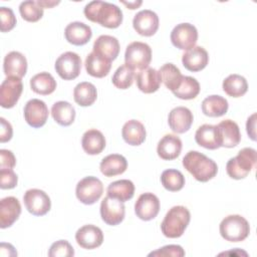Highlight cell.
<instances>
[{"mask_svg": "<svg viewBox=\"0 0 257 257\" xmlns=\"http://www.w3.org/2000/svg\"><path fill=\"white\" fill-rule=\"evenodd\" d=\"M83 13L89 21L110 29L117 28L122 22V11L120 8L105 1L94 0L87 3Z\"/></svg>", "mask_w": 257, "mask_h": 257, "instance_id": "1", "label": "cell"}, {"mask_svg": "<svg viewBox=\"0 0 257 257\" xmlns=\"http://www.w3.org/2000/svg\"><path fill=\"white\" fill-rule=\"evenodd\" d=\"M184 168L199 182L206 183L218 173L217 164L197 151L188 152L183 158Z\"/></svg>", "mask_w": 257, "mask_h": 257, "instance_id": "2", "label": "cell"}, {"mask_svg": "<svg viewBox=\"0 0 257 257\" xmlns=\"http://www.w3.org/2000/svg\"><path fill=\"white\" fill-rule=\"evenodd\" d=\"M191 220L190 211L184 206H174L166 214L162 224V233L168 238H179L187 229Z\"/></svg>", "mask_w": 257, "mask_h": 257, "instance_id": "3", "label": "cell"}, {"mask_svg": "<svg viewBox=\"0 0 257 257\" xmlns=\"http://www.w3.org/2000/svg\"><path fill=\"white\" fill-rule=\"evenodd\" d=\"M257 162V152L252 148H244L238 152V155L231 158L226 164V171L230 178L241 180L255 167Z\"/></svg>", "mask_w": 257, "mask_h": 257, "instance_id": "4", "label": "cell"}, {"mask_svg": "<svg viewBox=\"0 0 257 257\" xmlns=\"http://www.w3.org/2000/svg\"><path fill=\"white\" fill-rule=\"evenodd\" d=\"M219 231L225 240L240 242L249 236L250 225L241 215H229L221 221Z\"/></svg>", "mask_w": 257, "mask_h": 257, "instance_id": "5", "label": "cell"}, {"mask_svg": "<svg viewBox=\"0 0 257 257\" xmlns=\"http://www.w3.org/2000/svg\"><path fill=\"white\" fill-rule=\"evenodd\" d=\"M124 60L125 64L134 70L146 69L152 60V49L145 42L134 41L126 46Z\"/></svg>", "mask_w": 257, "mask_h": 257, "instance_id": "6", "label": "cell"}, {"mask_svg": "<svg viewBox=\"0 0 257 257\" xmlns=\"http://www.w3.org/2000/svg\"><path fill=\"white\" fill-rule=\"evenodd\" d=\"M103 193L101 181L92 176L81 179L75 188L76 198L85 205H92L97 202Z\"/></svg>", "mask_w": 257, "mask_h": 257, "instance_id": "7", "label": "cell"}, {"mask_svg": "<svg viewBox=\"0 0 257 257\" xmlns=\"http://www.w3.org/2000/svg\"><path fill=\"white\" fill-rule=\"evenodd\" d=\"M57 74L64 80H72L76 78L81 70V58L72 51L62 53L54 64Z\"/></svg>", "mask_w": 257, "mask_h": 257, "instance_id": "8", "label": "cell"}, {"mask_svg": "<svg viewBox=\"0 0 257 257\" xmlns=\"http://www.w3.org/2000/svg\"><path fill=\"white\" fill-rule=\"evenodd\" d=\"M27 211L34 216H44L51 208L49 196L40 189H29L23 196Z\"/></svg>", "mask_w": 257, "mask_h": 257, "instance_id": "9", "label": "cell"}, {"mask_svg": "<svg viewBox=\"0 0 257 257\" xmlns=\"http://www.w3.org/2000/svg\"><path fill=\"white\" fill-rule=\"evenodd\" d=\"M198 40V30L191 23H180L171 32L173 45L181 50L193 48Z\"/></svg>", "mask_w": 257, "mask_h": 257, "instance_id": "10", "label": "cell"}, {"mask_svg": "<svg viewBox=\"0 0 257 257\" xmlns=\"http://www.w3.org/2000/svg\"><path fill=\"white\" fill-rule=\"evenodd\" d=\"M23 90L21 78L7 76L0 86V105L4 108L13 107L19 100Z\"/></svg>", "mask_w": 257, "mask_h": 257, "instance_id": "11", "label": "cell"}, {"mask_svg": "<svg viewBox=\"0 0 257 257\" xmlns=\"http://www.w3.org/2000/svg\"><path fill=\"white\" fill-rule=\"evenodd\" d=\"M23 113L26 122L30 126L38 128L46 123L49 111L47 105L43 100L38 98H32L26 102Z\"/></svg>", "mask_w": 257, "mask_h": 257, "instance_id": "12", "label": "cell"}, {"mask_svg": "<svg viewBox=\"0 0 257 257\" xmlns=\"http://www.w3.org/2000/svg\"><path fill=\"white\" fill-rule=\"evenodd\" d=\"M125 207L123 202L106 196L100 204V217L104 223L110 226L118 225L124 219Z\"/></svg>", "mask_w": 257, "mask_h": 257, "instance_id": "13", "label": "cell"}, {"mask_svg": "<svg viewBox=\"0 0 257 257\" xmlns=\"http://www.w3.org/2000/svg\"><path fill=\"white\" fill-rule=\"evenodd\" d=\"M160 211V200L153 193H144L140 195L135 204V213L137 217L144 221H150L157 217Z\"/></svg>", "mask_w": 257, "mask_h": 257, "instance_id": "14", "label": "cell"}, {"mask_svg": "<svg viewBox=\"0 0 257 257\" xmlns=\"http://www.w3.org/2000/svg\"><path fill=\"white\" fill-rule=\"evenodd\" d=\"M133 26L140 35L153 36L159 28V16L152 10H141L135 15Z\"/></svg>", "mask_w": 257, "mask_h": 257, "instance_id": "15", "label": "cell"}, {"mask_svg": "<svg viewBox=\"0 0 257 257\" xmlns=\"http://www.w3.org/2000/svg\"><path fill=\"white\" fill-rule=\"evenodd\" d=\"M77 244L83 249H94L103 242V234L97 226L88 224L80 227L75 233Z\"/></svg>", "mask_w": 257, "mask_h": 257, "instance_id": "16", "label": "cell"}, {"mask_svg": "<svg viewBox=\"0 0 257 257\" xmlns=\"http://www.w3.org/2000/svg\"><path fill=\"white\" fill-rule=\"evenodd\" d=\"M193 120L194 116L192 111L185 106H177L173 108L168 117L169 126L176 134H184L188 132Z\"/></svg>", "mask_w": 257, "mask_h": 257, "instance_id": "17", "label": "cell"}, {"mask_svg": "<svg viewBox=\"0 0 257 257\" xmlns=\"http://www.w3.org/2000/svg\"><path fill=\"white\" fill-rule=\"evenodd\" d=\"M21 214V205L17 198L9 196L0 201V227L8 228L14 224Z\"/></svg>", "mask_w": 257, "mask_h": 257, "instance_id": "18", "label": "cell"}, {"mask_svg": "<svg viewBox=\"0 0 257 257\" xmlns=\"http://www.w3.org/2000/svg\"><path fill=\"white\" fill-rule=\"evenodd\" d=\"M209 62V55L206 49L202 46H194L187 50L182 56L184 67L192 72H197L204 69Z\"/></svg>", "mask_w": 257, "mask_h": 257, "instance_id": "19", "label": "cell"}, {"mask_svg": "<svg viewBox=\"0 0 257 257\" xmlns=\"http://www.w3.org/2000/svg\"><path fill=\"white\" fill-rule=\"evenodd\" d=\"M64 36L69 43L76 46H81L90 40L92 31L91 28L83 22L74 21L65 27Z\"/></svg>", "mask_w": 257, "mask_h": 257, "instance_id": "20", "label": "cell"}, {"mask_svg": "<svg viewBox=\"0 0 257 257\" xmlns=\"http://www.w3.org/2000/svg\"><path fill=\"white\" fill-rule=\"evenodd\" d=\"M221 147L234 148L241 141V133L238 124L231 120L225 119L217 124Z\"/></svg>", "mask_w": 257, "mask_h": 257, "instance_id": "21", "label": "cell"}, {"mask_svg": "<svg viewBox=\"0 0 257 257\" xmlns=\"http://www.w3.org/2000/svg\"><path fill=\"white\" fill-rule=\"evenodd\" d=\"M182 151V141L175 135H165L158 143V156L165 161L177 159Z\"/></svg>", "mask_w": 257, "mask_h": 257, "instance_id": "22", "label": "cell"}, {"mask_svg": "<svg viewBox=\"0 0 257 257\" xmlns=\"http://www.w3.org/2000/svg\"><path fill=\"white\" fill-rule=\"evenodd\" d=\"M3 71L6 76H16L22 78L27 71L26 57L18 51L9 52L4 57Z\"/></svg>", "mask_w": 257, "mask_h": 257, "instance_id": "23", "label": "cell"}, {"mask_svg": "<svg viewBox=\"0 0 257 257\" xmlns=\"http://www.w3.org/2000/svg\"><path fill=\"white\" fill-rule=\"evenodd\" d=\"M138 88L145 93L156 92L161 85V76L158 70L152 67L140 70L136 74Z\"/></svg>", "mask_w": 257, "mask_h": 257, "instance_id": "24", "label": "cell"}, {"mask_svg": "<svg viewBox=\"0 0 257 257\" xmlns=\"http://www.w3.org/2000/svg\"><path fill=\"white\" fill-rule=\"evenodd\" d=\"M196 143L208 150H216L221 147L217 125L205 123L201 125L195 134Z\"/></svg>", "mask_w": 257, "mask_h": 257, "instance_id": "25", "label": "cell"}, {"mask_svg": "<svg viewBox=\"0 0 257 257\" xmlns=\"http://www.w3.org/2000/svg\"><path fill=\"white\" fill-rule=\"evenodd\" d=\"M93 52L106 58L109 61L114 60L119 53V42L111 35H100L93 43Z\"/></svg>", "mask_w": 257, "mask_h": 257, "instance_id": "26", "label": "cell"}, {"mask_svg": "<svg viewBox=\"0 0 257 257\" xmlns=\"http://www.w3.org/2000/svg\"><path fill=\"white\" fill-rule=\"evenodd\" d=\"M84 65L89 75L101 78L108 74L111 68V61L92 51L86 56Z\"/></svg>", "mask_w": 257, "mask_h": 257, "instance_id": "27", "label": "cell"}, {"mask_svg": "<svg viewBox=\"0 0 257 257\" xmlns=\"http://www.w3.org/2000/svg\"><path fill=\"white\" fill-rule=\"evenodd\" d=\"M121 136L126 144L131 146H140L145 142L147 133L145 125L141 121L131 119L123 124Z\"/></svg>", "mask_w": 257, "mask_h": 257, "instance_id": "28", "label": "cell"}, {"mask_svg": "<svg viewBox=\"0 0 257 257\" xmlns=\"http://www.w3.org/2000/svg\"><path fill=\"white\" fill-rule=\"evenodd\" d=\"M83 151L88 155H98L105 148V138L102 133L96 128L86 131L81 139Z\"/></svg>", "mask_w": 257, "mask_h": 257, "instance_id": "29", "label": "cell"}, {"mask_svg": "<svg viewBox=\"0 0 257 257\" xmlns=\"http://www.w3.org/2000/svg\"><path fill=\"white\" fill-rule=\"evenodd\" d=\"M127 168L126 159L118 154H111L103 158L100 162L99 169L105 177H114L121 175Z\"/></svg>", "mask_w": 257, "mask_h": 257, "instance_id": "30", "label": "cell"}, {"mask_svg": "<svg viewBox=\"0 0 257 257\" xmlns=\"http://www.w3.org/2000/svg\"><path fill=\"white\" fill-rule=\"evenodd\" d=\"M202 111L210 117H219L228 111V101L221 95H209L202 101Z\"/></svg>", "mask_w": 257, "mask_h": 257, "instance_id": "31", "label": "cell"}, {"mask_svg": "<svg viewBox=\"0 0 257 257\" xmlns=\"http://www.w3.org/2000/svg\"><path fill=\"white\" fill-rule=\"evenodd\" d=\"M53 119L62 126L70 125L75 119V109L68 101H56L51 107Z\"/></svg>", "mask_w": 257, "mask_h": 257, "instance_id": "32", "label": "cell"}, {"mask_svg": "<svg viewBox=\"0 0 257 257\" xmlns=\"http://www.w3.org/2000/svg\"><path fill=\"white\" fill-rule=\"evenodd\" d=\"M108 197L119 200L120 202H126L131 200L135 195V185L131 180H118L110 183L106 189Z\"/></svg>", "mask_w": 257, "mask_h": 257, "instance_id": "33", "label": "cell"}, {"mask_svg": "<svg viewBox=\"0 0 257 257\" xmlns=\"http://www.w3.org/2000/svg\"><path fill=\"white\" fill-rule=\"evenodd\" d=\"M73 98L78 105L89 106L97 98L96 87L88 81L79 82L73 89Z\"/></svg>", "mask_w": 257, "mask_h": 257, "instance_id": "34", "label": "cell"}, {"mask_svg": "<svg viewBox=\"0 0 257 257\" xmlns=\"http://www.w3.org/2000/svg\"><path fill=\"white\" fill-rule=\"evenodd\" d=\"M30 87L35 93L41 95H48L55 90L56 80L49 72L43 71L31 77Z\"/></svg>", "mask_w": 257, "mask_h": 257, "instance_id": "35", "label": "cell"}, {"mask_svg": "<svg viewBox=\"0 0 257 257\" xmlns=\"http://www.w3.org/2000/svg\"><path fill=\"white\" fill-rule=\"evenodd\" d=\"M223 90L229 96L240 97L248 90V83L244 76L239 74H230L223 80Z\"/></svg>", "mask_w": 257, "mask_h": 257, "instance_id": "36", "label": "cell"}, {"mask_svg": "<svg viewBox=\"0 0 257 257\" xmlns=\"http://www.w3.org/2000/svg\"><path fill=\"white\" fill-rule=\"evenodd\" d=\"M159 73H160L162 82H164L165 86L168 89H170L172 92L179 87L184 76L182 75L180 69L173 63L164 64L159 69Z\"/></svg>", "mask_w": 257, "mask_h": 257, "instance_id": "37", "label": "cell"}, {"mask_svg": "<svg viewBox=\"0 0 257 257\" xmlns=\"http://www.w3.org/2000/svg\"><path fill=\"white\" fill-rule=\"evenodd\" d=\"M200 83L192 76H183L179 87L173 91V94L181 99H193L200 92Z\"/></svg>", "mask_w": 257, "mask_h": 257, "instance_id": "38", "label": "cell"}, {"mask_svg": "<svg viewBox=\"0 0 257 257\" xmlns=\"http://www.w3.org/2000/svg\"><path fill=\"white\" fill-rule=\"evenodd\" d=\"M161 183L166 190L170 192H178L185 186V177L178 170L168 169L162 173Z\"/></svg>", "mask_w": 257, "mask_h": 257, "instance_id": "39", "label": "cell"}, {"mask_svg": "<svg viewBox=\"0 0 257 257\" xmlns=\"http://www.w3.org/2000/svg\"><path fill=\"white\" fill-rule=\"evenodd\" d=\"M136 77L135 70L125 63L120 65L112 75V84L119 89H126L132 86Z\"/></svg>", "mask_w": 257, "mask_h": 257, "instance_id": "40", "label": "cell"}, {"mask_svg": "<svg viewBox=\"0 0 257 257\" xmlns=\"http://www.w3.org/2000/svg\"><path fill=\"white\" fill-rule=\"evenodd\" d=\"M19 12L21 17L27 22H37L43 16V8L38 5L37 1L32 0L21 2Z\"/></svg>", "mask_w": 257, "mask_h": 257, "instance_id": "41", "label": "cell"}, {"mask_svg": "<svg viewBox=\"0 0 257 257\" xmlns=\"http://www.w3.org/2000/svg\"><path fill=\"white\" fill-rule=\"evenodd\" d=\"M73 255V247L66 240H58L54 242L48 251V256L50 257H71Z\"/></svg>", "mask_w": 257, "mask_h": 257, "instance_id": "42", "label": "cell"}, {"mask_svg": "<svg viewBox=\"0 0 257 257\" xmlns=\"http://www.w3.org/2000/svg\"><path fill=\"white\" fill-rule=\"evenodd\" d=\"M0 19L1 32H8L12 30L16 25V17L11 8L1 7L0 8Z\"/></svg>", "mask_w": 257, "mask_h": 257, "instance_id": "43", "label": "cell"}, {"mask_svg": "<svg viewBox=\"0 0 257 257\" xmlns=\"http://www.w3.org/2000/svg\"><path fill=\"white\" fill-rule=\"evenodd\" d=\"M18 177L13 169H0V188L3 190L13 189L17 186Z\"/></svg>", "mask_w": 257, "mask_h": 257, "instance_id": "44", "label": "cell"}, {"mask_svg": "<svg viewBox=\"0 0 257 257\" xmlns=\"http://www.w3.org/2000/svg\"><path fill=\"white\" fill-rule=\"evenodd\" d=\"M149 256H159V257H183L185 256V251L180 245H166L154 252H151Z\"/></svg>", "mask_w": 257, "mask_h": 257, "instance_id": "45", "label": "cell"}, {"mask_svg": "<svg viewBox=\"0 0 257 257\" xmlns=\"http://www.w3.org/2000/svg\"><path fill=\"white\" fill-rule=\"evenodd\" d=\"M0 169H13L16 165V159L13 153L9 150H0Z\"/></svg>", "mask_w": 257, "mask_h": 257, "instance_id": "46", "label": "cell"}, {"mask_svg": "<svg viewBox=\"0 0 257 257\" xmlns=\"http://www.w3.org/2000/svg\"><path fill=\"white\" fill-rule=\"evenodd\" d=\"M1 128H0V142L6 143L11 140L13 135V128L9 121H7L4 117L0 118Z\"/></svg>", "mask_w": 257, "mask_h": 257, "instance_id": "47", "label": "cell"}, {"mask_svg": "<svg viewBox=\"0 0 257 257\" xmlns=\"http://www.w3.org/2000/svg\"><path fill=\"white\" fill-rule=\"evenodd\" d=\"M256 113H253L252 115H250L247 119L246 122V130H247V134L250 137V139L252 141L256 140V134H255V123H256Z\"/></svg>", "mask_w": 257, "mask_h": 257, "instance_id": "48", "label": "cell"}, {"mask_svg": "<svg viewBox=\"0 0 257 257\" xmlns=\"http://www.w3.org/2000/svg\"><path fill=\"white\" fill-rule=\"evenodd\" d=\"M37 3L42 8H51L57 4H59V1H47V0H37Z\"/></svg>", "mask_w": 257, "mask_h": 257, "instance_id": "49", "label": "cell"}, {"mask_svg": "<svg viewBox=\"0 0 257 257\" xmlns=\"http://www.w3.org/2000/svg\"><path fill=\"white\" fill-rule=\"evenodd\" d=\"M121 3L122 4H124L127 8H130V9H132V10H134V9H137L138 7H140L141 5H142V1H128V2H125V1H121Z\"/></svg>", "mask_w": 257, "mask_h": 257, "instance_id": "50", "label": "cell"}]
</instances>
